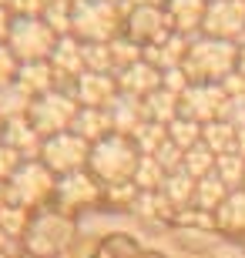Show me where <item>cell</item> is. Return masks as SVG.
I'll return each mask as SVG.
<instances>
[{"label": "cell", "mask_w": 245, "mask_h": 258, "mask_svg": "<svg viewBox=\"0 0 245 258\" xmlns=\"http://www.w3.org/2000/svg\"><path fill=\"white\" fill-rule=\"evenodd\" d=\"M202 34L215 40H232L245 37V0H208Z\"/></svg>", "instance_id": "obj_10"}, {"label": "cell", "mask_w": 245, "mask_h": 258, "mask_svg": "<svg viewBox=\"0 0 245 258\" xmlns=\"http://www.w3.org/2000/svg\"><path fill=\"white\" fill-rule=\"evenodd\" d=\"M215 174L228 184V191H238V188H245V158H242L238 151L222 154V158L215 161Z\"/></svg>", "instance_id": "obj_29"}, {"label": "cell", "mask_w": 245, "mask_h": 258, "mask_svg": "<svg viewBox=\"0 0 245 258\" xmlns=\"http://www.w3.org/2000/svg\"><path fill=\"white\" fill-rule=\"evenodd\" d=\"M57 188L54 171H51L44 161H24L14 171V178L7 181V195L10 205H20V208H34L44 198H51Z\"/></svg>", "instance_id": "obj_7"}, {"label": "cell", "mask_w": 245, "mask_h": 258, "mask_svg": "<svg viewBox=\"0 0 245 258\" xmlns=\"http://www.w3.org/2000/svg\"><path fill=\"white\" fill-rule=\"evenodd\" d=\"M0 141L7 144V148H14V151H17L24 161H30L34 154H40V144H44V138L34 131V124H30L27 117H14V121H4Z\"/></svg>", "instance_id": "obj_17"}, {"label": "cell", "mask_w": 245, "mask_h": 258, "mask_svg": "<svg viewBox=\"0 0 245 258\" xmlns=\"http://www.w3.org/2000/svg\"><path fill=\"white\" fill-rule=\"evenodd\" d=\"M20 164H24V158H20L17 151H14V148H7V144L0 141V181H4V178H14V171H17Z\"/></svg>", "instance_id": "obj_41"}, {"label": "cell", "mask_w": 245, "mask_h": 258, "mask_svg": "<svg viewBox=\"0 0 245 258\" xmlns=\"http://www.w3.org/2000/svg\"><path fill=\"white\" fill-rule=\"evenodd\" d=\"M195 178L191 174H185V171H175V174H168L165 178V184H161V195L168 198V205L175 208V215L178 211H185L188 205H195Z\"/></svg>", "instance_id": "obj_24"}, {"label": "cell", "mask_w": 245, "mask_h": 258, "mask_svg": "<svg viewBox=\"0 0 245 258\" xmlns=\"http://www.w3.org/2000/svg\"><path fill=\"white\" fill-rule=\"evenodd\" d=\"M51 67H54L57 81H77L84 74V44L77 37H61L54 54H51Z\"/></svg>", "instance_id": "obj_15"}, {"label": "cell", "mask_w": 245, "mask_h": 258, "mask_svg": "<svg viewBox=\"0 0 245 258\" xmlns=\"http://www.w3.org/2000/svg\"><path fill=\"white\" fill-rule=\"evenodd\" d=\"M238 64V44L215 37H198L188 44L185 54V74L191 84H222Z\"/></svg>", "instance_id": "obj_1"}, {"label": "cell", "mask_w": 245, "mask_h": 258, "mask_svg": "<svg viewBox=\"0 0 245 258\" xmlns=\"http://www.w3.org/2000/svg\"><path fill=\"white\" fill-rule=\"evenodd\" d=\"M235 141H238V127L232 121H212V124H202V144L208 151L222 158V154H232L235 151Z\"/></svg>", "instance_id": "obj_23"}, {"label": "cell", "mask_w": 245, "mask_h": 258, "mask_svg": "<svg viewBox=\"0 0 245 258\" xmlns=\"http://www.w3.org/2000/svg\"><path fill=\"white\" fill-rule=\"evenodd\" d=\"M10 7L17 10L20 17H44V10L51 7V0H14Z\"/></svg>", "instance_id": "obj_42"}, {"label": "cell", "mask_w": 245, "mask_h": 258, "mask_svg": "<svg viewBox=\"0 0 245 258\" xmlns=\"http://www.w3.org/2000/svg\"><path fill=\"white\" fill-rule=\"evenodd\" d=\"M124 34L131 40H138L141 47L148 44H158L171 34V24H168V14L161 4H148V7H134L124 20Z\"/></svg>", "instance_id": "obj_11"}, {"label": "cell", "mask_w": 245, "mask_h": 258, "mask_svg": "<svg viewBox=\"0 0 245 258\" xmlns=\"http://www.w3.org/2000/svg\"><path fill=\"white\" fill-rule=\"evenodd\" d=\"M121 34V10L114 0H74L71 4V37L81 44H111Z\"/></svg>", "instance_id": "obj_3"}, {"label": "cell", "mask_w": 245, "mask_h": 258, "mask_svg": "<svg viewBox=\"0 0 245 258\" xmlns=\"http://www.w3.org/2000/svg\"><path fill=\"white\" fill-rule=\"evenodd\" d=\"M215 161H218V158L208 151L205 144H195V148H188V151H185V164H181V171L191 174L195 181H202L205 174L215 171Z\"/></svg>", "instance_id": "obj_31"}, {"label": "cell", "mask_w": 245, "mask_h": 258, "mask_svg": "<svg viewBox=\"0 0 245 258\" xmlns=\"http://www.w3.org/2000/svg\"><path fill=\"white\" fill-rule=\"evenodd\" d=\"M0 228L7 231L10 238H20V235H27V228H30V215H27V208H20V205H7V208H0Z\"/></svg>", "instance_id": "obj_35"}, {"label": "cell", "mask_w": 245, "mask_h": 258, "mask_svg": "<svg viewBox=\"0 0 245 258\" xmlns=\"http://www.w3.org/2000/svg\"><path fill=\"white\" fill-rule=\"evenodd\" d=\"M71 131L81 134L87 144L104 141L108 134H114V127H111V111H108V107H81Z\"/></svg>", "instance_id": "obj_21"}, {"label": "cell", "mask_w": 245, "mask_h": 258, "mask_svg": "<svg viewBox=\"0 0 245 258\" xmlns=\"http://www.w3.org/2000/svg\"><path fill=\"white\" fill-rule=\"evenodd\" d=\"M44 20L57 37H67L71 34V4L67 0H51V7L44 10Z\"/></svg>", "instance_id": "obj_37"}, {"label": "cell", "mask_w": 245, "mask_h": 258, "mask_svg": "<svg viewBox=\"0 0 245 258\" xmlns=\"http://www.w3.org/2000/svg\"><path fill=\"white\" fill-rule=\"evenodd\" d=\"M97 195H101V184L91 171H74V174H64L54 188V198L64 211H77V208H87L94 205Z\"/></svg>", "instance_id": "obj_12"}, {"label": "cell", "mask_w": 245, "mask_h": 258, "mask_svg": "<svg viewBox=\"0 0 245 258\" xmlns=\"http://www.w3.org/2000/svg\"><path fill=\"white\" fill-rule=\"evenodd\" d=\"M235 151L245 158V127H238V141H235Z\"/></svg>", "instance_id": "obj_47"}, {"label": "cell", "mask_w": 245, "mask_h": 258, "mask_svg": "<svg viewBox=\"0 0 245 258\" xmlns=\"http://www.w3.org/2000/svg\"><path fill=\"white\" fill-rule=\"evenodd\" d=\"M131 141H134V148H138L141 154H155L161 144L168 141V127L158 124V121H144V124L131 134Z\"/></svg>", "instance_id": "obj_32"}, {"label": "cell", "mask_w": 245, "mask_h": 258, "mask_svg": "<svg viewBox=\"0 0 245 258\" xmlns=\"http://www.w3.org/2000/svg\"><path fill=\"white\" fill-rule=\"evenodd\" d=\"M84 71L91 74H111V47L108 44H84Z\"/></svg>", "instance_id": "obj_36"}, {"label": "cell", "mask_w": 245, "mask_h": 258, "mask_svg": "<svg viewBox=\"0 0 245 258\" xmlns=\"http://www.w3.org/2000/svg\"><path fill=\"white\" fill-rule=\"evenodd\" d=\"M0 131H4V127H0Z\"/></svg>", "instance_id": "obj_51"}, {"label": "cell", "mask_w": 245, "mask_h": 258, "mask_svg": "<svg viewBox=\"0 0 245 258\" xmlns=\"http://www.w3.org/2000/svg\"><path fill=\"white\" fill-rule=\"evenodd\" d=\"M228 195H232V191H228V184L222 181L215 171H212V174H205V178L195 184V208L208 211V215H215L218 205H222Z\"/></svg>", "instance_id": "obj_25"}, {"label": "cell", "mask_w": 245, "mask_h": 258, "mask_svg": "<svg viewBox=\"0 0 245 258\" xmlns=\"http://www.w3.org/2000/svg\"><path fill=\"white\" fill-rule=\"evenodd\" d=\"M235 71L245 77V44H238V64H235Z\"/></svg>", "instance_id": "obj_45"}, {"label": "cell", "mask_w": 245, "mask_h": 258, "mask_svg": "<svg viewBox=\"0 0 245 258\" xmlns=\"http://www.w3.org/2000/svg\"><path fill=\"white\" fill-rule=\"evenodd\" d=\"M17 71H20L17 57L10 54V47H4V44H0V87L14 84V81H17Z\"/></svg>", "instance_id": "obj_40"}, {"label": "cell", "mask_w": 245, "mask_h": 258, "mask_svg": "<svg viewBox=\"0 0 245 258\" xmlns=\"http://www.w3.org/2000/svg\"><path fill=\"white\" fill-rule=\"evenodd\" d=\"M7 4H14V0H0V7H7Z\"/></svg>", "instance_id": "obj_49"}, {"label": "cell", "mask_w": 245, "mask_h": 258, "mask_svg": "<svg viewBox=\"0 0 245 258\" xmlns=\"http://www.w3.org/2000/svg\"><path fill=\"white\" fill-rule=\"evenodd\" d=\"M0 258H10V255H0Z\"/></svg>", "instance_id": "obj_50"}, {"label": "cell", "mask_w": 245, "mask_h": 258, "mask_svg": "<svg viewBox=\"0 0 245 258\" xmlns=\"http://www.w3.org/2000/svg\"><path fill=\"white\" fill-rule=\"evenodd\" d=\"M205 10H208V0H168V4H165L171 30L181 34V37H191L195 30H202Z\"/></svg>", "instance_id": "obj_16"}, {"label": "cell", "mask_w": 245, "mask_h": 258, "mask_svg": "<svg viewBox=\"0 0 245 258\" xmlns=\"http://www.w3.org/2000/svg\"><path fill=\"white\" fill-rule=\"evenodd\" d=\"M131 211L141 215V218H161V215H168V211H175V208L168 205V198H165L161 191H138Z\"/></svg>", "instance_id": "obj_34"}, {"label": "cell", "mask_w": 245, "mask_h": 258, "mask_svg": "<svg viewBox=\"0 0 245 258\" xmlns=\"http://www.w3.org/2000/svg\"><path fill=\"white\" fill-rule=\"evenodd\" d=\"M178 111L195 124H212L228 114V94L222 91V84H191L178 97Z\"/></svg>", "instance_id": "obj_9"}, {"label": "cell", "mask_w": 245, "mask_h": 258, "mask_svg": "<svg viewBox=\"0 0 245 258\" xmlns=\"http://www.w3.org/2000/svg\"><path fill=\"white\" fill-rule=\"evenodd\" d=\"M57 40L61 37L47 27L44 17H17L10 27L7 47L17 57V64H37V60H51Z\"/></svg>", "instance_id": "obj_4"}, {"label": "cell", "mask_w": 245, "mask_h": 258, "mask_svg": "<svg viewBox=\"0 0 245 258\" xmlns=\"http://www.w3.org/2000/svg\"><path fill=\"white\" fill-rule=\"evenodd\" d=\"M14 84L20 87V91H27L30 97H44L54 91L57 84V74L54 67H51V60H37V64H20L17 71V81Z\"/></svg>", "instance_id": "obj_20"}, {"label": "cell", "mask_w": 245, "mask_h": 258, "mask_svg": "<svg viewBox=\"0 0 245 258\" xmlns=\"http://www.w3.org/2000/svg\"><path fill=\"white\" fill-rule=\"evenodd\" d=\"M114 4H118V0H114Z\"/></svg>", "instance_id": "obj_52"}, {"label": "cell", "mask_w": 245, "mask_h": 258, "mask_svg": "<svg viewBox=\"0 0 245 258\" xmlns=\"http://www.w3.org/2000/svg\"><path fill=\"white\" fill-rule=\"evenodd\" d=\"M161 87L181 97V94H185V91L191 87L188 74H185V67H171V71H165V74H161Z\"/></svg>", "instance_id": "obj_39"}, {"label": "cell", "mask_w": 245, "mask_h": 258, "mask_svg": "<svg viewBox=\"0 0 245 258\" xmlns=\"http://www.w3.org/2000/svg\"><path fill=\"white\" fill-rule=\"evenodd\" d=\"M108 111H111L114 134H121V138H131V134L148 121V114H144V101L128 97V94H118V97H114V104L108 107Z\"/></svg>", "instance_id": "obj_19"}, {"label": "cell", "mask_w": 245, "mask_h": 258, "mask_svg": "<svg viewBox=\"0 0 245 258\" xmlns=\"http://www.w3.org/2000/svg\"><path fill=\"white\" fill-rule=\"evenodd\" d=\"M151 158H155V161H158V164H161V168H165L168 174L181 171V164H185V151H181L178 144H171V141H165V144L158 148V151L151 154Z\"/></svg>", "instance_id": "obj_38"}, {"label": "cell", "mask_w": 245, "mask_h": 258, "mask_svg": "<svg viewBox=\"0 0 245 258\" xmlns=\"http://www.w3.org/2000/svg\"><path fill=\"white\" fill-rule=\"evenodd\" d=\"M10 27H14V20H10L7 7H0V40H4V37H10Z\"/></svg>", "instance_id": "obj_44"}, {"label": "cell", "mask_w": 245, "mask_h": 258, "mask_svg": "<svg viewBox=\"0 0 245 258\" xmlns=\"http://www.w3.org/2000/svg\"><path fill=\"white\" fill-rule=\"evenodd\" d=\"M7 248H10V235L0 228V255H7Z\"/></svg>", "instance_id": "obj_46"}, {"label": "cell", "mask_w": 245, "mask_h": 258, "mask_svg": "<svg viewBox=\"0 0 245 258\" xmlns=\"http://www.w3.org/2000/svg\"><path fill=\"white\" fill-rule=\"evenodd\" d=\"M242 248H245V245H242Z\"/></svg>", "instance_id": "obj_53"}, {"label": "cell", "mask_w": 245, "mask_h": 258, "mask_svg": "<svg viewBox=\"0 0 245 258\" xmlns=\"http://www.w3.org/2000/svg\"><path fill=\"white\" fill-rule=\"evenodd\" d=\"M141 164V151L134 148L131 138H121V134H108L104 141L91 144V174L97 181L108 184H121V181H134V171Z\"/></svg>", "instance_id": "obj_2"}, {"label": "cell", "mask_w": 245, "mask_h": 258, "mask_svg": "<svg viewBox=\"0 0 245 258\" xmlns=\"http://www.w3.org/2000/svg\"><path fill=\"white\" fill-rule=\"evenodd\" d=\"M168 141L178 144L181 151H188V148L202 144V124H195V121H188V117H175V121L168 124Z\"/></svg>", "instance_id": "obj_33"}, {"label": "cell", "mask_w": 245, "mask_h": 258, "mask_svg": "<svg viewBox=\"0 0 245 258\" xmlns=\"http://www.w3.org/2000/svg\"><path fill=\"white\" fill-rule=\"evenodd\" d=\"M144 114H148V121H158V124L168 127L175 117H181V111H178V94H171V91L158 87L155 94L144 97Z\"/></svg>", "instance_id": "obj_26"}, {"label": "cell", "mask_w": 245, "mask_h": 258, "mask_svg": "<svg viewBox=\"0 0 245 258\" xmlns=\"http://www.w3.org/2000/svg\"><path fill=\"white\" fill-rule=\"evenodd\" d=\"M158 87H161V71L155 64H148V60H138V64L118 71V91L128 94V97L144 101V97L155 94Z\"/></svg>", "instance_id": "obj_14"}, {"label": "cell", "mask_w": 245, "mask_h": 258, "mask_svg": "<svg viewBox=\"0 0 245 258\" xmlns=\"http://www.w3.org/2000/svg\"><path fill=\"white\" fill-rule=\"evenodd\" d=\"M81 111V104L74 101V94L67 91H51L44 97H34V104L27 111V121L34 124V131L40 138H54L74 127V117Z\"/></svg>", "instance_id": "obj_5"}, {"label": "cell", "mask_w": 245, "mask_h": 258, "mask_svg": "<svg viewBox=\"0 0 245 258\" xmlns=\"http://www.w3.org/2000/svg\"><path fill=\"white\" fill-rule=\"evenodd\" d=\"M222 91L228 94V101H238V97H245V77L238 74V71H232V74L222 81Z\"/></svg>", "instance_id": "obj_43"}, {"label": "cell", "mask_w": 245, "mask_h": 258, "mask_svg": "<svg viewBox=\"0 0 245 258\" xmlns=\"http://www.w3.org/2000/svg\"><path fill=\"white\" fill-rule=\"evenodd\" d=\"M215 228L225 235H245V188L232 191L215 211Z\"/></svg>", "instance_id": "obj_22"}, {"label": "cell", "mask_w": 245, "mask_h": 258, "mask_svg": "<svg viewBox=\"0 0 245 258\" xmlns=\"http://www.w3.org/2000/svg\"><path fill=\"white\" fill-rule=\"evenodd\" d=\"M30 104H34V97H30L27 91H20L17 84L0 87V117H4V121H14V117H27Z\"/></svg>", "instance_id": "obj_27"}, {"label": "cell", "mask_w": 245, "mask_h": 258, "mask_svg": "<svg viewBox=\"0 0 245 258\" xmlns=\"http://www.w3.org/2000/svg\"><path fill=\"white\" fill-rule=\"evenodd\" d=\"M188 37H181V34H175L171 30L165 40H158V44H148L144 47V60L148 64H155L165 74V71H171V67H181L185 64V54H188Z\"/></svg>", "instance_id": "obj_18"}, {"label": "cell", "mask_w": 245, "mask_h": 258, "mask_svg": "<svg viewBox=\"0 0 245 258\" xmlns=\"http://www.w3.org/2000/svg\"><path fill=\"white\" fill-rule=\"evenodd\" d=\"M108 47H111V64H114V71H124V67H131V64H138V60H144V47L138 44V40H131L128 34H118Z\"/></svg>", "instance_id": "obj_28"}, {"label": "cell", "mask_w": 245, "mask_h": 258, "mask_svg": "<svg viewBox=\"0 0 245 258\" xmlns=\"http://www.w3.org/2000/svg\"><path fill=\"white\" fill-rule=\"evenodd\" d=\"M20 258H37V255H30V251H24V255H20Z\"/></svg>", "instance_id": "obj_48"}, {"label": "cell", "mask_w": 245, "mask_h": 258, "mask_svg": "<svg viewBox=\"0 0 245 258\" xmlns=\"http://www.w3.org/2000/svg\"><path fill=\"white\" fill-rule=\"evenodd\" d=\"M71 94H74V101L81 107H111L121 91H118V77L114 74H91V71H84L74 81Z\"/></svg>", "instance_id": "obj_13"}, {"label": "cell", "mask_w": 245, "mask_h": 258, "mask_svg": "<svg viewBox=\"0 0 245 258\" xmlns=\"http://www.w3.org/2000/svg\"><path fill=\"white\" fill-rule=\"evenodd\" d=\"M165 178H168V171H165L151 154H141V164H138V171H134V188H138V191H161Z\"/></svg>", "instance_id": "obj_30"}, {"label": "cell", "mask_w": 245, "mask_h": 258, "mask_svg": "<svg viewBox=\"0 0 245 258\" xmlns=\"http://www.w3.org/2000/svg\"><path fill=\"white\" fill-rule=\"evenodd\" d=\"M40 161L47 164L54 174H61V178L84 171V164L91 161V144L74 131L54 134V138H44V144H40Z\"/></svg>", "instance_id": "obj_8"}, {"label": "cell", "mask_w": 245, "mask_h": 258, "mask_svg": "<svg viewBox=\"0 0 245 258\" xmlns=\"http://www.w3.org/2000/svg\"><path fill=\"white\" fill-rule=\"evenodd\" d=\"M71 238H74V225H71V218L57 215V211H44V215H37V218L30 221L24 245H27L30 255L54 258V255H61V251L71 245Z\"/></svg>", "instance_id": "obj_6"}]
</instances>
